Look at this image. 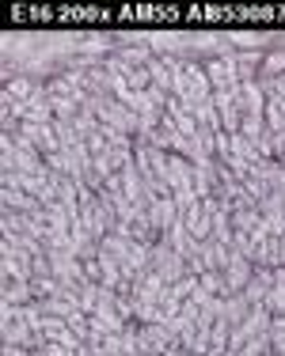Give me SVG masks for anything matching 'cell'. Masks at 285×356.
<instances>
[{
    "label": "cell",
    "instance_id": "8",
    "mask_svg": "<svg viewBox=\"0 0 285 356\" xmlns=\"http://www.w3.org/2000/svg\"><path fill=\"white\" fill-rule=\"evenodd\" d=\"M240 110H244V114H263L266 110V88L259 80L240 83Z\"/></svg>",
    "mask_w": 285,
    "mask_h": 356
},
{
    "label": "cell",
    "instance_id": "20",
    "mask_svg": "<svg viewBox=\"0 0 285 356\" xmlns=\"http://www.w3.org/2000/svg\"><path fill=\"white\" fill-rule=\"evenodd\" d=\"M130 247H133V243H130V239H122V235H103V239H99V250L111 254V258H118V261H125Z\"/></svg>",
    "mask_w": 285,
    "mask_h": 356
},
{
    "label": "cell",
    "instance_id": "17",
    "mask_svg": "<svg viewBox=\"0 0 285 356\" xmlns=\"http://www.w3.org/2000/svg\"><path fill=\"white\" fill-rule=\"evenodd\" d=\"M263 122H266V133H282L285 129V103L274 95H266V110H263Z\"/></svg>",
    "mask_w": 285,
    "mask_h": 356
},
{
    "label": "cell",
    "instance_id": "25",
    "mask_svg": "<svg viewBox=\"0 0 285 356\" xmlns=\"http://www.w3.org/2000/svg\"><path fill=\"white\" fill-rule=\"evenodd\" d=\"M266 353H274V345H270V334H259V337H251V341L240 349V356H266Z\"/></svg>",
    "mask_w": 285,
    "mask_h": 356
},
{
    "label": "cell",
    "instance_id": "33",
    "mask_svg": "<svg viewBox=\"0 0 285 356\" xmlns=\"http://www.w3.org/2000/svg\"><path fill=\"white\" fill-rule=\"evenodd\" d=\"M266 356H274V353H266Z\"/></svg>",
    "mask_w": 285,
    "mask_h": 356
},
{
    "label": "cell",
    "instance_id": "24",
    "mask_svg": "<svg viewBox=\"0 0 285 356\" xmlns=\"http://www.w3.org/2000/svg\"><path fill=\"white\" fill-rule=\"evenodd\" d=\"M148 76H153V88H160V91H167V95H171V72H167V65L160 61V57H153Z\"/></svg>",
    "mask_w": 285,
    "mask_h": 356
},
{
    "label": "cell",
    "instance_id": "27",
    "mask_svg": "<svg viewBox=\"0 0 285 356\" xmlns=\"http://www.w3.org/2000/svg\"><path fill=\"white\" fill-rule=\"evenodd\" d=\"M263 307L270 311V315H285V288H282V284H274L270 292H266Z\"/></svg>",
    "mask_w": 285,
    "mask_h": 356
},
{
    "label": "cell",
    "instance_id": "34",
    "mask_svg": "<svg viewBox=\"0 0 285 356\" xmlns=\"http://www.w3.org/2000/svg\"><path fill=\"white\" fill-rule=\"evenodd\" d=\"M282 167H285V159H282Z\"/></svg>",
    "mask_w": 285,
    "mask_h": 356
},
{
    "label": "cell",
    "instance_id": "1",
    "mask_svg": "<svg viewBox=\"0 0 285 356\" xmlns=\"http://www.w3.org/2000/svg\"><path fill=\"white\" fill-rule=\"evenodd\" d=\"M202 69L209 76V83H213V91L217 88H236L240 83V76H236V49L224 42V49L217 57H209V61H202Z\"/></svg>",
    "mask_w": 285,
    "mask_h": 356
},
{
    "label": "cell",
    "instance_id": "28",
    "mask_svg": "<svg viewBox=\"0 0 285 356\" xmlns=\"http://www.w3.org/2000/svg\"><path fill=\"white\" fill-rule=\"evenodd\" d=\"M270 345H274V349H282V345H285V315L270 318Z\"/></svg>",
    "mask_w": 285,
    "mask_h": 356
},
{
    "label": "cell",
    "instance_id": "2",
    "mask_svg": "<svg viewBox=\"0 0 285 356\" xmlns=\"http://www.w3.org/2000/svg\"><path fill=\"white\" fill-rule=\"evenodd\" d=\"M99 122L103 125H111V129H118L125 133V137H137V125H141V118L133 114L125 103H118V99H103V110H99Z\"/></svg>",
    "mask_w": 285,
    "mask_h": 356
},
{
    "label": "cell",
    "instance_id": "18",
    "mask_svg": "<svg viewBox=\"0 0 285 356\" xmlns=\"http://www.w3.org/2000/svg\"><path fill=\"white\" fill-rule=\"evenodd\" d=\"M38 307H42V315H46V318H69L72 311H77L69 300H65V296H49V300H38Z\"/></svg>",
    "mask_w": 285,
    "mask_h": 356
},
{
    "label": "cell",
    "instance_id": "13",
    "mask_svg": "<svg viewBox=\"0 0 285 356\" xmlns=\"http://www.w3.org/2000/svg\"><path fill=\"white\" fill-rule=\"evenodd\" d=\"M0 250H15V254H27V258H42L46 254V247L38 239H31V235H4Z\"/></svg>",
    "mask_w": 285,
    "mask_h": 356
},
{
    "label": "cell",
    "instance_id": "7",
    "mask_svg": "<svg viewBox=\"0 0 285 356\" xmlns=\"http://www.w3.org/2000/svg\"><path fill=\"white\" fill-rule=\"evenodd\" d=\"M148 220H153V227H156L160 235H164V232H171V227H175V220H179V205H175V197H171V193L148 205Z\"/></svg>",
    "mask_w": 285,
    "mask_h": 356
},
{
    "label": "cell",
    "instance_id": "32",
    "mask_svg": "<svg viewBox=\"0 0 285 356\" xmlns=\"http://www.w3.org/2000/svg\"><path fill=\"white\" fill-rule=\"evenodd\" d=\"M282 205H285V193H282Z\"/></svg>",
    "mask_w": 285,
    "mask_h": 356
},
{
    "label": "cell",
    "instance_id": "14",
    "mask_svg": "<svg viewBox=\"0 0 285 356\" xmlns=\"http://www.w3.org/2000/svg\"><path fill=\"white\" fill-rule=\"evenodd\" d=\"M251 261H255V266H266V269H278L282 266V235H270V239L255 250Z\"/></svg>",
    "mask_w": 285,
    "mask_h": 356
},
{
    "label": "cell",
    "instance_id": "31",
    "mask_svg": "<svg viewBox=\"0 0 285 356\" xmlns=\"http://www.w3.org/2000/svg\"><path fill=\"white\" fill-rule=\"evenodd\" d=\"M125 356H148V353H141V349H133V353H125Z\"/></svg>",
    "mask_w": 285,
    "mask_h": 356
},
{
    "label": "cell",
    "instance_id": "19",
    "mask_svg": "<svg viewBox=\"0 0 285 356\" xmlns=\"http://www.w3.org/2000/svg\"><path fill=\"white\" fill-rule=\"evenodd\" d=\"M240 133L251 140V144H259L266 137V122H263V114H244V122H240Z\"/></svg>",
    "mask_w": 285,
    "mask_h": 356
},
{
    "label": "cell",
    "instance_id": "26",
    "mask_svg": "<svg viewBox=\"0 0 285 356\" xmlns=\"http://www.w3.org/2000/svg\"><path fill=\"white\" fill-rule=\"evenodd\" d=\"M194 288H198V277H194V273H187V277H179V281L167 288V292H171L175 300H190V296H194Z\"/></svg>",
    "mask_w": 285,
    "mask_h": 356
},
{
    "label": "cell",
    "instance_id": "10",
    "mask_svg": "<svg viewBox=\"0 0 285 356\" xmlns=\"http://www.w3.org/2000/svg\"><path fill=\"white\" fill-rule=\"evenodd\" d=\"M0 205L12 209V213H38L42 201L31 197V193H23V190H0Z\"/></svg>",
    "mask_w": 285,
    "mask_h": 356
},
{
    "label": "cell",
    "instance_id": "11",
    "mask_svg": "<svg viewBox=\"0 0 285 356\" xmlns=\"http://www.w3.org/2000/svg\"><path fill=\"white\" fill-rule=\"evenodd\" d=\"M278 76H285V49L274 46L263 54V69H259V83H270L278 80Z\"/></svg>",
    "mask_w": 285,
    "mask_h": 356
},
{
    "label": "cell",
    "instance_id": "21",
    "mask_svg": "<svg viewBox=\"0 0 285 356\" xmlns=\"http://www.w3.org/2000/svg\"><path fill=\"white\" fill-rule=\"evenodd\" d=\"M31 288H35V300H49V296H61L65 292V284L57 281V277H35Z\"/></svg>",
    "mask_w": 285,
    "mask_h": 356
},
{
    "label": "cell",
    "instance_id": "4",
    "mask_svg": "<svg viewBox=\"0 0 285 356\" xmlns=\"http://www.w3.org/2000/svg\"><path fill=\"white\" fill-rule=\"evenodd\" d=\"M221 277H224V288H229V292H244L251 284V277H255V261H247L244 254L232 250V261L221 269Z\"/></svg>",
    "mask_w": 285,
    "mask_h": 356
},
{
    "label": "cell",
    "instance_id": "23",
    "mask_svg": "<svg viewBox=\"0 0 285 356\" xmlns=\"http://www.w3.org/2000/svg\"><path fill=\"white\" fill-rule=\"evenodd\" d=\"M99 125H103V122H99L95 114H84V110H80L77 118H72V129H77V137H84V140H88V137H95V133H99Z\"/></svg>",
    "mask_w": 285,
    "mask_h": 356
},
{
    "label": "cell",
    "instance_id": "6",
    "mask_svg": "<svg viewBox=\"0 0 285 356\" xmlns=\"http://www.w3.org/2000/svg\"><path fill=\"white\" fill-rule=\"evenodd\" d=\"M0 337L4 345H23V349H42V337L27 322H0Z\"/></svg>",
    "mask_w": 285,
    "mask_h": 356
},
{
    "label": "cell",
    "instance_id": "30",
    "mask_svg": "<svg viewBox=\"0 0 285 356\" xmlns=\"http://www.w3.org/2000/svg\"><path fill=\"white\" fill-rule=\"evenodd\" d=\"M42 356H77V349H65V345L46 341V345H42Z\"/></svg>",
    "mask_w": 285,
    "mask_h": 356
},
{
    "label": "cell",
    "instance_id": "29",
    "mask_svg": "<svg viewBox=\"0 0 285 356\" xmlns=\"http://www.w3.org/2000/svg\"><path fill=\"white\" fill-rule=\"evenodd\" d=\"M247 341H251V334H247V330H244V326H232V337H229V353H240V349H244Z\"/></svg>",
    "mask_w": 285,
    "mask_h": 356
},
{
    "label": "cell",
    "instance_id": "22",
    "mask_svg": "<svg viewBox=\"0 0 285 356\" xmlns=\"http://www.w3.org/2000/svg\"><path fill=\"white\" fill-rule=\"evenodd\" d=\"M198 284H202L209 296H232L229 288H224V277H221V269H206V273L198 277Z\"/></svg>",
    "mask_w": 285,
    "mask_h": 356
},
{
    "label": "cell",
    "instance_id": "15",
    "mask_svg": "<svg viewBox=\"0 0 285 356\" xmlns=\"http://www.w3.org/2000/svg\"><path fill=\"white\" fill-rule=\"evenodd\" d=\"M270 318H274V315L263 307V303H259V307H251V311H247V318L240 322V326H244L251 337H259V334H270Z\"/></svg>",
    "mask_w": 285,
    "mask_h": 356
},
{
    "label": "cell",
    "instance_id": "16",
    "mask_svg": "<svg viewBox=\"0 0 285 356\" xmlns=\"http://www.w3.org/2000/svg\"><path fill=\"white\" fill-rule=\"evenodd\" d=\"M259 156L282 163V159H285V129L282 133H266V137L259 140Z\"/></svg>",
    "mask_w": 285,
    "mask_h": 356
},
{
    "label": "cell",
    "instance_id": "3",
    "mask_svg": "<svg viewBox=\"0 0 285 356\" xmlns=\"http://www.w3.org/2000/svg\"><path fill=\"white\" fill-rule=\"evenodd\" d=\"M153 269L164 277V281H167V288L179 281V277H187V273H190V269H187V258H183V254H175L164 239L153 247Z\"/></svg>",
    "mask_w": 285,
    "mask_h": 356
},
{
    "label": "cell",
    "instance_id": "5",
    "mask_svg": "<svg viewBox=\"0 0 285 356\" xmlns=\"http://www.w3.org/2000/svg\"><path fill=\"white\" fill-rule=\"evenodd\" d=\"M0 273H4V281H35V258L4 250L0 254Z\"/></svg>",
    "mask_w": 285,
    "mask_h": 356
},
{
    "label": "cell",
    "instance_id": "12",
    "mask_svg": "<svg viewBox=\"0 0 285 356\" xmlns=\"http://www.w3.org/2000/svg\"><path fill=\"white\" fill-rule=\"evenodd\" d=\"M221 300H224V311H221V318L229 322V326H240V322L247 318V311H251L247 296H244V292H232V296H221Z\"/></svg>",
    "mask_w": 285,
    "mask_h": 356
},
{
    "label": "cell",
    "instance_id": "9",
    "mask_svg": "<svg viewBox=\"0 0 285 356\" xmlns=\"http://www.w3.org/2000/svg\"><path fill=\"white\" fill-rule=\"evenodd\" d=\"M0 303L27 307V303H35V288H31V281H4V288H0Z\"/></svg>",
    "mask_w": 285,
    "mask_h": 356
}]
</instances>
